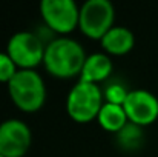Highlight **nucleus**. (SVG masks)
Segmentation results:
<instances>
[{
	"mask_svg": "<svg viewBox=\"0 0 158 157\" xmlns=\"http://www.w3.org/2000/svg\"><path fill=\"white\" fill-rule=\"evenodd\" d=\"M86 55L81 45L72 39L60 37L48 43L43 63L49 74L58 79H69L81 72Z\"/></svg>",
	"mask_w": 158,
	"mask_h": 157,
	"instance_id": "1",
	"label": "nucleus"
},
{
	"mask_svg": "<svg viewBox=\"0 0 158 157\" xmlns=\"http://www.w3.org/2000/svg\"><path fill=\"white\" fill-rule=\"evenodd\" d=\"M8 91L15 106L26 112L39 111L46 99L43 79L34 69H19L8 83Z\"/></svg>",
	"mask_w": 158,
	"mask_h": 157,
	"instance_id": "2",
	"label": "nucleus"
},
{
	"mask_svg": "<svg viewBox=\"0 0 158 157\" xmlns=\"http://www.w3.org/2000/svg\"><path fill=\"white\" fill-rule=\"evenodd\" d=\"M103 91L98 85L78 82L68 94L66 111L69 117L78 123H86L98 117L103 106Z\"/></svg>",
	"mask_w": 158,
	"mask_h": 157,
	"instance_id": "3",
	"label": "nucleus"
},
{
	"mask_svg": "<svg viewBox=\"0 0 158 157\" xmlns=\"http://www.w3.org/2000/svg\"><path fill=\"white\" fill-rule=\"evenodd\" d=\"M115 9L109 0H88L80 8L78 26L81 33L94 40H102L106 33L114 28Z\"/></svg>",
	"mask_w": 158,
	"mask_h": 157,
	"instance_id": "4",
	"label": "nucleus"
},
{
	"mask_svg": "<svg viewBox=\"0 0 158 157\" xmlns=\"http://www.w3.org/2000/svg\"><path fill=\"white\" fill-rule=\"evenodd\" d=\"M6 50L8 55L19 68L32 69L40 62H43L46 46H43V42L39 36L28 31H20L9 39Z\"/></svg>",
	"mask_w": 158,
	"mask_h": 157,
	"instance_id": "5",
	"label": "nucleus"
},
{
	"mask_svg": "<svg viewBox=\"0 0 158 157\" xmlns=\"http://www.w3.org/2000/svg\"><path fill=\"white\" fill-rule=\"evenodd\" d=\"M40 12L45 23L55 33L68 34L78 26L80 8L74 0H43Z\"/></svg>",
	"mask_w": 158,
	"mask_h": 157,
	"instance_id": "6",
	"label": "nucleus"
},
{
	"mask_svg": "<svg viewBox=\"0 0 158 157\" xmlns=\"http://www.w3.org/2000/svg\"><path fill=\"white\" fill-rule=\"evenodd\" d=\"M31 146V129L19 120L9 119L0 123V153L3 157H23Z\"/></svg>",
	"mask_w": 158,
	"mask_h": 157,
	"instance_id": "7",
	"label": "nucleus"
},
{
	"mask_svg": "<svg viewBox=\"0 0 158 157\" xmlns=\"http://www.w3.org/2000/svg\"><path fill=\"white\" fill-rule=\"evenodd\" d=\"M123 108L127 120L138 126H148L158 119V99L146 89L129 91Z\"/></svg>",
	"mask_w": 158,
	"mask_h": 157,
	"instance_id": "8",
	"label": "nucleus"
},
{
	"mask_svg": "<svg viewBox=\"0 0 158 157\" xmlns=\"http://www.w3.org/2000/svg\"><path fill=\"white\" fill-rule=\"evenodd\" d=\"M112 69H114V65L106 54H102V52L91 54L89 57H86L83 69L80 72V82L97 85L98 82L106 80L112 74Z\"/></svg>",
	"mask_w": 158,
	"mask_h": 157,
	"instance_id": "9",
	"label": "nucleus"
},
{
	"mask_svg": "<svg viewBox=\"0 0 158 157\" xmlns=\"http://www.w3.org/2000/svg\"><path fill=\"white\" fill-rule=\"evenodd\" d=\"M135 39L134 34L124 26H114L110 28L102 39V46L107 54L123 55L127 54L134 48Z\"/></svg>",
	"mask_w": 158,
	"mask_h": 157,
	"instance_id": "10",
	"label": "nucleus"
},
{
	"mask_svg": "<svg viewBox=\"0 0 158 157\" xmlns=\"http://www.w3.org/2000/svg\"><path fill=\"white\" fill-rule=\"evenodd\" d=\"M100 126L109 131V133H118L124 128V125L129 122L126 111L121 105H114V103H106L102 106L98 117H97Z\"/></svg>",
	"mask_w": 158,
	"mask_h": 157,
	"instance_id": "11",
	"label": "nucleus"
},
{
	"mask_svg": "<svg viewBox=\"0 0 158 157\" xmlns=\"http://www.w3.org/2000/svg\"><path fill=\"white\" fill-rule=\"evenodd\" d=\"M118 145L124 150H138L143 143V131L141 126L127 122L121 131L117 133Z\"/></svg>",
	"mask_w": 158,
	"mask_h": 157,
	"instance_id": "12",
	"label": "nucleus"
},
{
	"mask_svg": "<svg viewBox=\"0 0 158 157\" xmlns=\"http://www.w3.org/2000/svg\"><path fill=\"white\" fill-rule=\"evenodd\" d=\"M129 91H126V88L123 85L118 83H112L103 91V97H105L106 103H114V105H121L124 103L126 97H127Z\"/></svg>",
	"mask_w": 158,
	"mask_h": 157,
	"instance_id": "13",
	"label": "nucleus"
},
{
	"mask_svg": "<svg viewBox=\"0 0 158 157\" xmlns=\"http://www.w3.org/2000/svg\"><path fill=\"white\" fill-rule=\"evenodd\" d=\"M17 72V65L8 55V52H0V82L9 83Z\"/></svg>",
	"mask_w": 158,
	"mask_h": 157,
	"instance_id": "14",
	"label": "nucleus"
},
{
	"mask_svg": "<svg viewBox=\"0 0 158 157\" xmlns=\"http://www.w3.org/2000/svg\"><path fill=\"white\" fill-rule=\"evenodd\" d=\"M0 157H3V154H2V153H0Z\"/></svg>",
	"mask_w": 158,
	"mask_h": 157,
	"instance_id": "15",
	"label": "nucleus"
}]
</instances>
